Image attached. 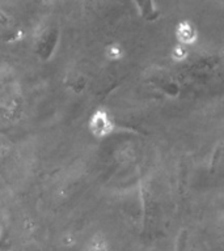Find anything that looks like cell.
<instances>
[{
  "label": "cell",
  "instance_id": "obj_4",
  "mask_svg": "<svg viewBox=\"0 0 224 251\" xmlns=\"http://www.w3.org/2000/svg\"><path fill=\"white\" fill-rule=\"evenodd\" d=\"M121 55L122 50L118 45H112V46H109V49H108V56H109V58L118 59L121 58Z\"/></svg>",
  "mask_w": 224,
  "mask_h": 251
},
{
  "label": "cell",
  "instance_id": "obj_1",
  "mask_svg": "<svg viewBox=\"0 0 224 251\" xmlns=\"http://www.w3.org/2000/svg\"><path fill=\"white\" fill-rule=\"evenodd\" d=\"M90 128L97 136H105L110 132L112 125L108 115L104 111H97L90 119Z\"/></svg>",
  "mask_w": 224,
  "mask_h": 251
},
{
  "label": "cell",
  "instance_id": "obj_3",
  "mask_svg": "<svg viewBox=\"0 0 224 251\" xmlns=\"http://www.w3.org/2000/svg\"><path fill=\"white\" fill-rule=\"evenodd\" d=\"M173 58L176 59V60H182V59L186 58V55H188V50L185 49V46L182 45H178L173 49Z\"/></svg>",
  "mask_w": 224,
  "mask_h": 251
},
{
  "label": "cell",
  "instance_id": "obj_2",
  "mask_svg": "<svg viewBox=\"0 0 224 251\" xmlns=\"http://www.w3.org/2000/svg\"><path fill=\"white\" fill-rule=\"evenodd\" d=\"M177 37L182 43H193L196 41V30L189 23L184 21L177 27Z\"/></svg>",
  "mask_w": 224,
  "mask_h": 251
}]
</instances>
